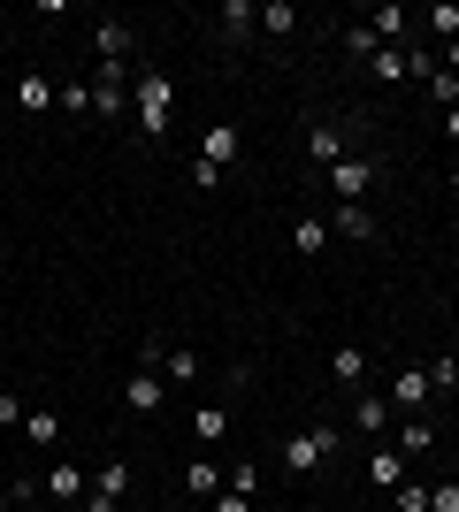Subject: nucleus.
I'll use <instances>...</instances> for the list:
<instances>
[{
    "mask_svg": "<svg viewBox=\"0 0 459 512\" xmlns=\"http://www.w3.org/2000/svg\"><path fill=\"white\" fill-rule=\"evenodd\" d=\"M131 107H138V130H146V138H169L176 100H169V77H161V69H138L131 77Z\"/></svg>",
    "mask_w": 459,
    "mask_h": 512,
    "instance_id": "obj_1",
    "label": "nucleus"
},
{
    "mask_svg": "<svg viewBox=\"0 0 459 512\" xmlns=\"http://www.w3.org/2000/svg\"><path fill=\"white\" fill-rule=\"evenodd\" d=\"M345 444V428L337 421H314V428H299L284 444V474H314V467H329V451Z\"/></svg>",
    "mask_w": 459,
    "mask_h": 512,
    "instance_id": "obj_2",
    "label": "nucleus"
},
{
    "mask_svg": "<svg viewBox=\"0 0 459 512\" xmlns=\"http://www.w3.org/2000/svg\"><path fill=\"white\" fill-rule=\"evenodd\" d=\"M85 85H92V115H108V123L131 115V69H123V62H100Z\"/></svg>",
    "mask_w": 459,
    "mask_h": 512,
    "instance_id": "obj_3",
    "label": "nucleus"
},
{
    "mask_svg": "<svg viewBox=\"0 0 459 512\" xmlns=\"http://www.w3.org/2000/svg\"><path fill=\"white\" fill-rule=\"evenodd\" d=\"M39 490H46V505H62V512H85V490H92V474L77 467V459H54Z\"/></svg>",
    "mask_w": 459,
    "mask_h": 512,
    "instance_id": "obj_4",
    "label": "nucleus"
},
{
    "mask_svg": "<svg viewBox=\"0 0 459 512\" xmlns=\"http://www.w3.org/2000/svg\"><path fill=\"white\" fill-rule=\"evenodd\" d=\"M375 176H383V169H375L368 153H345V161H337V169H329L322 184H329V192H337V199H352V207H360V199L375 192Z\"/></svg>",
    "mask_w": 459,
    "mask_h": 512,
    "instance_id": "obj_5",
    "label": "nucleus"
},
{
    "mask_svg": "<svg viewBox=\"0 0 459 512\" xmlns=\"http://www.w3.org/2000/svg\"><path fill=\"white\" fill-rule=\"evenodd\" d=\"M131 497V459H108V467L92 474V490H85V512H115Z\"/></svg>",
    "mask_w": 459,
    "mask_h": 512,
    "instance_id": "obj_6",
    "label": "nucleus"
},
{
    "mask_svg": "<svg viewBox=\"0 0 459 512\" xmlns=\"http://www.w3.org/2000/svg\"><path fill=\"white\" fill-rule=\"evenodd\" d=\"M383 398H391V406L406 413V421H414V413L429 406V398H437V390H429V367H398V375H391V390H383Z\"/></svg>",
    "mask_w": 459,
    "mask_h": 512,
    "instance_id": "obj_7",
    "label": "nucleus"
},
{
    "mask_svg": "<svg viewBox=\"0 0 459 512\" xmlns=\"http://www.w3.org/2000/svg\"><path fill=\"white\" fill-rule=\"evenodd\" d=\"M345 153H352V138H345V130H337V123H306V161H314V169H337V161H345Z\"/></svg>",
    "mask_w": 459,
    "mask_h": 512,
    "instance_id": "obj_8",
    "label": "nucleus"
},
{
    "mask_svg": "<svg viewBox=\"0 0 459 512\" xmlns=\"http://www.w3.org/2000/svg\"><path fill=\"white\" fill-rule=\"evenodd\" d=\"M161 398H169V375H161V367H131L123 406H131V413H161Z\"/></svg>",
    "mask_w": 459,
    "mask_h": 512,
    "instance_id": "obj_9",
    "label": "nucleus"
},
{
    "mask_svg": "<svg viewBox=\"0 0 459 512\" xmlns=\"http://www.w3.org/2000/svg\"><path fill=\"white\" fill-rule=\"evenodd\" d=\"M92 46H100V62H131L138 31H131L123 16H100V23H92Z\"/></svg>",
    "mask_w": 459,
    "mask_h": 512,
    "instance_id": "obj_10",
    "label": "nucleus"
},
{
    "mask_svg": "<svg viewBox=\"0 0 459 512\" xmlns=\"http://www.w3.org/2000/svg\"><path fill=\"white\" fill-rule=\"evenodd\" d=\"M291 253H299V260L329 253V214H291Z\"/></svg>",
    "mask_w": 459,
    "mask_h": 512,
    "instance_id": "obj_11",
    "label": "nucleus"
},
{
    "mask_svg": "<svg viewBox=\"0 0 459 512\" xmlns=\"http://www.w3.org/2000/svg\"><path fill=\"white\" fill-rule=\"evenodd\" d=\"M375 31V46H406V31H414V16H406V8H398V0H383V8H368V16H360Z\"/></svg>",
    "mask_w": 459,
    "mask_h": 512,
    "instance_id": "obj_12",
    "label": "nucleus"
},
{
    "mask_svg": "<svg viewBox=\"0 0 459 512\" xmlns=\"http://www.w3.org/2000/svg\"><path fill=\"white\" fill-rule=\"evenodd\" d=\"M329 237H352V245H375L383 230H375V214H368V207H352V199H345V207H329Z\"/></svg>",
    "mask_w": 459,
    "mask_h": 512,
    "instance_id": "obj_13",
    "label": "nucleus"
},
{
    "mask_svg": "<svg viewBox=\"0 0 459 512\" xmlns=\"http://www.w3.org/2000/svg\"><path fill=\"white\" fill-rule=\"evenodd\" d=\"M253 31H261V8H253V0H222V39L245 46Z\"/></svg>",
    "mask_w": 459,
    "mask_h": 512,
    "instance_id": "obj_14",
    "label": "nucleus"
},
{
    "mask_svg": "<svg viewBox=\"0 0 459 512\" xmlns=\"http://www.w3.org/2000/svg\"><path fill=\"white\" fill-rule=\"evenodd\" d=\"M352 428H360V436H383V428H391V398L360 390V398H352Z\"/></svg>",
    "mask_w": 459,
    "mask_h": 512,
    "instance_id": "obj_15",
    "label": "nucleus"
},
{
    "mask_svg": "<svg viewBox=\"0 0 459 512\" xmlns=\"http://www.w3.org/2000/svg\"><path fill=\"white\" fill-rule=\"evenodd\" d=\"M199 161H215V169H230V161H238V130H230V123H215L207 138H199Z\"/></svg>",
    "mask_w": 459,
    "mask_h": 512,
    "instance_id": "obj_16",
    "label": "nucleus"
},
{
    "mask_svg": "<svg viewBox=\"0 0 459 512\" xmlns=\"http://www.w3.org/2000/svg\"><path fill=\"white\" fill-rule=\"evenodd\" d=\"M329 375H337V383H368V352H360V344H337V352H329Z\"/></svg>",
    "mask_w": 459,
    "mask_h": 512,
    "instance_id": "obj_17",
    "label": "nucleus"
},
{
    "mask_svg": "<svg viewBox=\"0 0 459 512\" xmlns=\"http://www.w3.org/2000/svg\"><path fill=\"white\" fill-rule=\"evenodd\" d=\"M23 436H31V444H46V451H54V444H62V413H54V406L23 413Z\"/></svg>",
    "mask_w": 459,
    "mask_h": 512,
    "instance_id": "obj_18",
    "label": "nucleus"
},
{
    "mask_svg": "<svg viewBox=\"0 0 459 512\" xmlns=\"http://www.w3.org/2000/svg\"><path fill=\"white\" fill-rule=\"evenodd\" d=\"M368 474L383 482V490H398V482H406V451H398V444H383V451L368 459Z\"/></svg>",
    "mask_w": 459,
    "mask_h": 512,
    "instance_id": "obj_19",
    "label": "nucleus"
},
{
    "mask_svg": "<svg viewBox=\"0 0 459 512\" xmlns=\"http://www.w3.org/2000/svg\"><path fill=\"white\" fill-rule=\"evenodd\" d=\"M184 490L215 505V497H222V467H215V459H192V474H184Z\"/></svg>",
    "mask_w": 459,
    "mask_h": 512,
    "instance_id": "obj_20",
    "label": "nucleus"
},
{
    "mask_svg": "<svg viewBox=\"0 0 459 512\" xmlns=\"http://www.w3.org/2000/svg\"><path fill=\"white\" fill-rule=\"evenodd\" d=\"M192 436H199V444H222V436H230V406H199L192 413Z\"/></svg>",
    "mask_w": 459,
    "mask_h": 512,
    "instance_id": "obj_21",
    "label": "nucleus"
},
{
    "mask_svg": "<svg viewBox=\"0 0 459 512\" xmlns=\"http://www.w3.org/2000/svg\"><path fill=\"white\" fill-rule=\"evenodd\" d=\"M46 100H54L46 77H16V107H23V115H46Z\"/></svg>",
    "mask_w": 459,
    "mask_h": 512,
    "instance_id": "obj_22",
    "label": "nucleus"
},
{
    "mask_svg": "<svg viewBox=\"0 0 459 512\" xmlns=\"http://www.w3.org/2000/svg\"><path fill=\"white\" fill-rule=\"evenodd\" d=\"M261 31L291 39V31H299V8H291V0H268V8H261Z\"/></svg>",
    "mask_w": 459,
    "mask_h": 512,
    "instance_id": "obj_23",
    "label": "nucleus"
},
{
    "mask_svg": "<svg viewBox=\"0 0 459 512\" xmlns=\"http://www.w3.org/2000/svg\"><path fill=\"white\" fill-rule=\"evenodd\" d=\"M398 451H414V459H421V451H437V428H429V421L414 413V421L398 428Z\"/></svg>",
    "mask_w": 459,
    "mask_h": 512,
    "instance_id": "obj_24",
    "label": "nucleus"
},
{
    "mask_svg": "<svg viewBox=\"0 0 459 512\" xmlns=\"http://www.w3.org/2000/svg\"><path fill=\"white\" fill-rule=\"evenodd\" d=\"M375 77H383V85H406V46H383V54H375Z\"/></svg>",
    "mask_w": 459,
    "mask_h": 512,
    "instance_id": "obj_25",
    "label": "nucleus"
},
{
    "mask_svg": "<svg viewBox=\"0 0 459 512\" xmlns=\"http://www.w3.org/2000/svg\"><path fill=\"white\" fill-rule=\"evenodd\" d=\"M345 54H352V62H375L383 46H375V31H368V23H345Z\"/></svg>",
    "mask_w": 459,
    "mask_h": 512,
    "instance_id": "obj_26",
    "label": "nucleus"
},
{
    "mask_svg": "<svg viewBox=\"0 0 459 512\" xmlns=\"http://www.w3.org/2000/svg\"><path fill=\"white\" fill-rule=\"evenodd\" d=\"M161 367H169V383H199V352H192V344H176Z\"/></svg>",
    "mask_w": 459,
    "mask_h": 512,
    "instance_id": "obj_27",
    "label": "nucleus"
},
{
    "mask_svg": "<svg viewBox=\"0 0 459 512\" xmlns=\"http://www.w3.org/2000/svg\"><path fill=\"white\" fill-rule=\"evenodd\" d=\"M421 23H429V31H437L444 46L459 39V8H452V0H437V8H429V16H421Z\"/></svg>",
    "mask_w": 459,
    "mask_h": 512,
    "instance_id": "obj_28",
    "label": "nucleus"
},
{
    "mask_svg": "<svg viewBox=\"0 0 459 512\" xmlns=\"http://www.w3.org/2000/svg\"><path fill=\"white\" fill-rule=\"evenodd\" d=\"M391 512H429V482H398V490H391Z\"/></svg>",
    "mask_w": 459,
    "mask_h": 512,
    "instance_id": "obj_29",
    "label": "nucleus"
},
{
    "mask_svg": "<svg viewBox=\"0 0 459 512\" xmlns=\"http://www.w3.org/2000/svg\"><path fill=\"white\" fill-rule=\"evenodd\" d=\"M429 390H437V398H444V390H459V360H452V352L429 360Z\"/></svg>",
    "mask_w": 459,
    "mask_h": 512,
    "instance_id": "obj_30",
    "label": "nucleus"
},
{
    "mask_svg": "<svg viewBox=\"0 0 459 512\" xmlns=\"http://www.w3.org/2000/svg\"><path fill=\"white\" fill-rule=\"evenodd\" d=\"M429 100H437L444 115H452V107H459V77H452V69H437V77H429Z\"/></svg>",
    "mask_w": 459,
    "mask_h": 512,
    "instance_id": "obj_31",
    "label": "nucleus"
},
{
    "mask_svg": "<svg viewBox=\"0 0 459 512\" xmlns=\"http://www.w3.org/2000/svg\"><path fill=\"white\" fill-rule=\"evenodd\" d=\"M54 100H62L69 115H92V85H54Z\"/></svg>",
    "mask_w": 459,
    "mask_h": 512,
    "instance_id": "obj_32",
    "label": "nucleus"
},
{
    "mask_svg": "<svg viewBox=\"0 0 459 512\" xmlns=\"http://www.w3.org/2000/svg\"><path fill=\"white\" fill-rule=\"evenodd\" d=\"M230 490L253 497V490H261V467H253V459H238V467H230Z\"/></svg>",
    "mask_w": 459,
    "mask_h": 512,
    "instance_id": "obj_33",
    "label": "nucleus"
},
{
    "mask_svg": "<svg viewBox=\"0 0 459 512\" xmlns=\"http://www.w3.org/2000/svg\"><path fill=\"white\" fill-rule=\"evenodd\" d=\"M23 413H31V406H23V390H0V428H23Z\"/></svg>",
    "mask_w": 459,
    "mask_h": 512,
    "instance_id": "obj_34",
    "label": "nucleus"
},
{
    "mask_svg": "<svg viewBox=\"0 0 459 512\" xmlns=\"http://www.w3.org/2000/svg\"><path fill=\"white\" fill-rule=\"evenodd\" d=\"M192 192H222V169H215V161H192Z\"/></svg>",
    "mask_w": 459,
    "mask_h": 512,
    "instance_id": "obj_35",
    "label": "nucleus"
},
{
    "mask_svg": "<svg viewBox=\"0 0 459 512\" xmlns=\"http://www.w3.org/2000/svg\"><path fill=\"white\" fill-rule=\"evenodd\" d=\"M429 512H459V482H437V490H429Z\"/></svg>",
    "mask_w": 459,
    "mask_h": 512,
    "instance_id": "obj_36",
    "label": "nucleus"
},
{
    "mask_svg": "<svg viewBox=\"0 0 459 512\" xmlns=\"http://www.w3.org/2000/svg\"><path fill=\"white\" fill-rule=\"evenodd\" d=\"M215 512H253V497H238V490H222V497H215Z\"/></svg>",
    "mask_w": 459,
    "mask_h": 512,
    "instance_id": "obj_37",
    "label": "nucleus"
},
{
    "mask_svg": "<svg viewBox=\"0 0 459 512\" xmlns=\"http://www.w3.org/2000/svg\"><path fill=\"white\" fill-rule=\"evenodd\" d=\"M444 138H452V146H459V107H452V115H444Z\"/></svg>",
    "mask_w": 459,
    "mask_h": 512,
    "instance_id": "obj_38",
    "label": "nucleus"
},
{
    "mask_svg": "<svg viewBox=\"0 0 459 512\" xmlns=\"http://www.w3.org/2000/svg\"><path fill=\"white\" fill-rule=\"evenodd\" d=\"M452 192H459V169H452Z\"/></svg>",
    "mask_w": 459,
    "mask_h": 512,
    "instance_id": "obj_39",
    "label": "nucleus"
}]
</instances>
